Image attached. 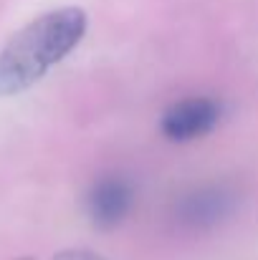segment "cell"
<instances>
[{"mask_svg":"<svg viewBox=\"0 0 258 260\" xmlns=\"http://www.w3.org/2000/svg\"><path fill=\"white\" fill-rule=\"evenodd\" d=\"M86 25L81 8H56L15 30L0 46V99L38 84L84 41Z\"/></svg>","mask_w":258,"mask_h":260,"instance_id":"obj_1","label":"cell"},{"mask_svg":"<svg viewBox=\"0 0 258 260\" xmlns=\"http://www.w3.org/2000/svg\"><path fill=\"white\" fill-rule=\"evenodd\" d=\"M238 192L225 182H208L180 194L172 207L177 228L190 233H205L223 225L238 210Z\"/></svg>","mask_w":258,"mask_h":260,"instance_id":"obj_2","label":"cell"},{"mask_svg":"<svg viewBox=\"0 0 258 260\" xmlns=\"http://www.w3.org/2000/svg\"><path fill=\"white\" fill-rule=\"evenodd\" d=\"M223 119V104L213 96H187L175 101L160 119L162 134L177 142H195L208 137Z\"/></svg>","mask_w":258,"mask_h":260,"instance_id":"obj_3","label":"cell"},{"mask_svg":"<svg viewBox=\"0 0 258 260\" xmlns=\"http://www.w3.org/2000/svg\"><path fill=\"white\" fill-rule=\"evenodd\" d=\"M134 202H137L134 182L122 174H106V177H99L89 187L86 215L96 228L114 230L129 217V212L134 210Z\"/></svg>","mask_w":258,"mask_h":260,"instance_id":"obj_4","label":"cell"},{"mask_svg":"<svg viewBox=\"0 0 258 260\" xmlns=\"http://www.w3.org/2000/svg\"><path fill=\"white\" fill-rule=\"evenodd\" d=\"M53 260H106V258H101V255H96L91 250H64Z\"/></svg>","mask_w":258,"mask_h":260,"instance_id":"obj_5","label":"cell"}]
</instances>
